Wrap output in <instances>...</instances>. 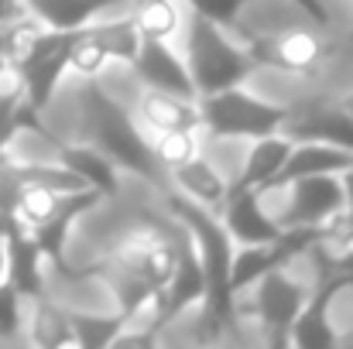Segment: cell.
Segmentation results:
<instances>
[{"mask_svg": "<svg viewBox=\"0 0 353 349\" xmlns=\"http://www.w3.org/2000/svg\"><path fill=\"white\" fill-rule=\"evenodd\" d=\"M350 339H353V336H350Z\"/></svg>", "mask_w": 353, "mask_h": 349, "instance_id": "cell-31", "label": "cell"}, {"mask_svg": "<svg viewBox=\"0 0 353 349\" xmlns=\"http://www.w3.org/2000/svg\"><path fill=\"white\" fill-rule=\"evenodd\" d=\"M179 52L185 59L196 96L220 93V89H230V86H247L261 72L257 62L250 59V52L240 45V38L230 28H223V24H216V21L196 14V10L189 17V28H185Z\"/></svg>", "mask_w": 353, "mask_h": 349, "instance_id": "cell-4", "label": "cell"}, {"mask_svg": "<svg viewBox=\"0 0 353 349\" xmlns=\"http://www.w3.org/2000/svg\"><path fill=\"white\" fill-rule=\"evenodd\" d=\"M45 31H48L45 21L34 17L31 10H21V14L0 21V55L10 65V72L38 48V41L45 38Z\"/></svg>", "mask_w": 353, "mask_h": 349, "instance_id": "cell-21", "label": "cell"}, {"mask_svg": "<svg viewBox=\"0 0 353 349\" xmlns=\"http://www.w3.org/2000/svg\"><path fill=\"white\" fill-rule=\"evenodd\" d=\"M31 120H38V114L24 107V100L17 93V83L14 86H3L0 89V151H7L10 140L17 137V130L28 127Z\"/></svg>", "mask_w": 353, "mask_h": 349, "instance_id": "cell-23", "label": "cell"}, {"mask_svg": "<svg viewBox=\"0 0 353 349\" xmlns=\"http://www.w3.org/2000/svg\"><path fill=\"white\" fill-rule=\"evenodd\" d=\"M292 154V137L274 130V134H264V137H254L243 144V154H240V168H236L234 182L236 189H268L278 182L285 161Z\"/></svg>", "mask_w": 353, "mask_h": 349, "instance_id": "cell-14", "label": "cell"}, {"mask_svg": "<svg viewBox=\"0 0 353 349\" xmlns=\"http://www.w3.org/2000/svg\"><path fill=\"white\" fill-rule=\"evenodd\" d=\"M288 3H292L302 17H309V21L330 28V21H326V3H323V0H288Z\"/></svg>", "mask_w": 353, "mask_h": 349, "instance_id": "cell-27", "label": "cell"}, {"mask_svg": "<svg viewBox=\"0 0 353 349\" xmlns=\"http://www.w3.org/2000/svg\"><path fill=\"white\" fill-rule=\"evenodd\" d=\"M312 284H316V243L295 260L261 274L257 281L236 291L230 332L236 336V329H243L247 332L243 339L288 346V332L295 319L302 315L312 295Z\"/></svg>", "mask_w": 353, "mask_h": 349, "instance_id": "cell-2", "label": "cell"}, {"mask_svg": "<svg viewBox=\"0 0 353 349\" xmlns=\"http://www.w3.org/2000/svg\"><path fill=\"white\" fill-rule=\"evenodd\" d=\"M28 346H45V349H79L76 346V329H72V312L69 305H62L55 295L41 291L31 295L24 302V339Z\"/></svg>", "mask_w": 353, "mask_h": 349, "instance_id": "cell-13", "label": "cell"}, {"mask_svg": "<svg viewBox=\"0 0 353 349\" xmlns=\"http://www.w3.org/2000/svg\"><path fill=\"white\" fill-rule=\"evenodd\" d=\"M7 281V236H0V284Z\"/></svg>", "mask_w": 353, "mask_h": 349, "instance_id": "cell-29", "label": "cell"}, {"mask_svg": "<svg viewBox=\"0 0 353 349\" xmlns=\"http://www.w3.org/2000/svg\"><path fill=\"white\" fill-rule=\"evenodd\" d=\"M281 134L292 140H319V144H336L353 151V116L340 107L336 96H302L288 103V116Z\"/></svg>", "mask_w": 353, "mask_h": 349, "instance_id": "cell-8", "label": "cell"}, {"mask_svg": "<svg viewBox=\"0 0 353 349\" xmlns=\"http://www.w3.org/2000/svg\"><path fill=\"white\" fill-rule=\"evenodd\" d=\"M76 89V137L69 140H83L93 144L97 151H103L130 182H141L154 192L165 189V171L158 168L154 154H151V140L148 134L134 123V116L127 110V103L117 100V93H110L103 83H79V79H65Z\"/></svg>", "mask_w": 353, "mask_h": 349, "instance_id": "cell-1", "label": "cell"}, {"mask_svg": "<svg viewBox=\"0 0 353 349\" xmlns=\"http://www.w3.org/2000/svg\"><path fill=\"white\" fill-rule=\"evenodd\" d=\"M24 10H31L34 17L45 21V28L55 31H72L90 24L93 17L107 14V10H120L130 0H21Z\"/></svg>", "mask_w": 353, "mask_h": 349, "instance_id": "cell-19", "label": "cell"}, {"mask_svg": "<svg viewBox=\"0 0 353 349\" xmlns=\"http://www.w3.org/2000/svg\"><path fill=\"white\" fill-rule=\"evenodd\" d=\"M261 202L281 230H326L343 213L340 175H302L261 189Z\"/></svg>", "mask_w": 353, "mask_h": 349, "instance_id": "cell-6", "label": "cell"}, {"mask_svg": "<svg viewBox=\"0 0 353 349\" xmlns=\"http://www.w3.org/2000/svg\"><path fill=\"white\" fill-rule=\"evenodd\" d=\"M185 3H189L196 14H203V17L223 24V28H230V24H236V21L243 17V10H247L254 0H185Z\"/></svg>", "mask_w": 353, "mask_h": 349, "instance_id": "cell-25", "label": "cell"}, {"mask_svg": "<svg viewBox=\"0 0 353 349\" xmlns=\"http://www.w3.org/2000/svg\"><path fill=\"white\" fill-rule=\"evenodd\" d=\"M151 154L158 161L161 171L168 168H179L185 165L189 158L203 154V144H206V134L203 127H185V130H161V134H151Z\"/></svg>", "mask_w": 353, "mask_h": 349, "instance_id": "cell-22", "label": "cell"}, {"mask_svg": "<svg viewBox=\"0 0 353 349\" xmlns=\"http://www.w3.org/2000/svg\"><path fill=\"white\" fill-rule=\"evenodd\" d=\"M110 69H114V62H110V55L103 52V45L93 38L90 24L72 28V31H69V52H65V79L100 83Z\"/></svg>", "mask_w": 353, "mask_h": 349, "instance_id": "cell-20", "label": "cell"}, {"mask_svg": "<svg viewBox=\"0 0 353 349\" xmlns=\"http://www.w3.org/2000/svg\"><path fill=\"white\" fill-rule=\"evenodd\" d=\"M323 253H326V250H323ZM326 264H330V267H333L343 281H350V284H353V236L343 243V246H340V250L326 253Z\"/></svg>", "mask_w": 353, "mask_h": 349, "instance_id": "cell-26", "label": "cell"}, {"mask_svg": "<svg viewBox=\"0 0 353 349\" xmlns=\"http://www.w3.org/2000/svg\"><path fill=\"white\" fill-rule=\"evenodd\" d=\"M21 10H24L21 0H0V21H7V17H14V14H21Z\"/></svg>", "mask_w": 353, "mask_h": 349, "instance_id": "cell-28", "label": "cell"}, {"mask_svg": "<svg viewBox=\"0 0 353 349\" xmlns=\"http://www.w3.org/2000/svg\"><path fill=\"white\" fill-rule=\"evenodd\" d=\"M240 45L250 52V59L257 62V69L278 72V76H295V79H316L330 59H333V38L326 24H316L309 17H299L278 31H261L247 21L230 24Z\"/></svg>", "mask_w": 353, "mask_h": 349, "instance_id": "cell-3", "label": "cell"}, {"mask_svg": "<svg viewBox=\"0 0 353 349\" xmlns=\"http://www.w3.org/2000/svg\"><path fill=\"white\" fill-rule=\"evenodd\" d=\"M7 158H10V154H7V151H0V168L7 165Z\"/></svg>", "mask_w": 353, "mask_h": 349, "instance_id": "cell-30", "label": "cell"}, {"mask_svg": "<svg viewBox=\"0 0 353 349\" xmlns=\"http://www.w3.org/2000/svg\"><path fill=\"white\" fill-rule=\"evenodd\" d=\"M65 52H69V31H55L48 28L45 38L38 41V48L14 69V83H17V93L24 100L28 110L41 116L55 96L62 93V83H65Z\"/></svg>", "mask_w": 353, "mask_h": 349, "instance_id": "cell-7", "label": "cell"}, {"mask_svg": "<svg viewBox=\"0 0 353 349\" xmlns=\"http://www.w3.org/2000/svg\"><path fill=\"white\" fill-rule=\"evenodd\" d=\"M353 165V151L319 140H292V154L278 175V182H292L302 175H340ZM274 182V185H278Z\"/></svg>", "mask_w": 353, "mask_h": 349, "instance_id": "cell-18", "label": "cell"}, {"mask_svg": "<svg viewBox=\"0 0 353 349\" xmlns=\"http://www.w3.org/2000/svg\"><path fill=\"white\" fill-rule=\"evenodd\" d=\"M59 158L65 168H72L93 192H100L103 199H120L123 195V185L130 182L117 165L97 151L93 144H83V140H62L59 144Z\"/></svg>", "mask_w": 353, "mask_h": 349, "instance_id": "cell-16", "label": "cell"}, {"mask_svg": "<svg viewBox=\"0 0 353 349\" xmlns=\"http://www.w3.org/2000/svg\"><path fill=\"white\" fill-rule=\"evenodd\" d=\"M127 14H130V21H134V28H137L141 38H151V41H165V45L182 48V38H185L192 7L185 0H130L127 3Z\"/></svg>", "mask_w": 353, "mask_h": 349, "instance_id": "cell-15", "label": "cell"}, {"mask_svg": "<svg viewBox=\"0 0 353 349\" xmlns=\"http://www.w3.org/2000/svg\"><path fill=\"white\" fill-rule=\"evenodd\" d=\"M24 295L14 284H0V346L24 339Z\"/></svg>", "mask_w": 353, "mask_h": 349, "instance_id": "cell-24", "label": "cell"}, {"mask_svg": "<svg viewBox=\"0 0 353 349\" xmlns=\"http://www.w3.org/2000/svg\"><path fill=\"white\" fill-rule=\"evenodd\" d=\"M288 103L257 96L247 86H230L199 96V127L210 140H254L285 127Z\"/></svg>", "mask_w": 353, "mask_h": 349, "instance_id": "cell-5", "label": "cell"}, {"mask_svg": "<svg viewBox=\"0 0 353 349\" xmlns=\"http://www.w3.org/2000/svg\"><path fill=\"white\" fill-rule=\"evenodd\" d=\"M165 189L196 202V206H203V209H210V213H220V206L230 192V178L223 175V168L210 158V151L203 144V154H196L185 165L165 171Z\"/></svg>", "mask_w": 353, "mask_h": 349, "instance_id": "cell-11", "label": "cell"}, {"mask_svg": "<svg viewBox=\"0 0 353 349\" xmlns=\"http://www.w3.org/2000/svg\"><path fill=\"white\" fill-rule=\"evenodd\" d=\"M48 257L24 230L7 236V284H14L24 298L48 291Z\"/></svg>", "mask_w": 353, "mask_h": 349, "instance_id": "cell-17", "label": "cell"}, {"mask_svg": "<svg viewBox=\"0 0 353 349\" xmlns=\"http://www.w3.org/2000/svg\"><path fill=\"white\" fill-rule=\"evenodd\" d=\"M223 233L230 236L234 246H247V243H268L274 236H281V226L271 220V213L261 202L257 189H236L230 185L220 213H216Z\"/></svg>", "mask_w": 353, "mask_h": 349, "instance_id": "cell-10", "label": "cell"}, {"mask_svg": "<svg viewBox=\"0 0 353 349\" xmlns=\"http://www.w3.org/2000/svg\"><path fill=\"white\" fill-rule=\"evenodd\" d=\"M127 110H130L134 123L148 137L151 134H161V130L199 127V96H182V93L144 86V83H134V93L127 100Z\"/></svg>", "mask_w": 353, "mask_h": 349, "instance_id": "cell-9", "label": "cell"}, {"mask_svg": "<svg viewBox=\"0 0 353 349\" xmlns=\"http://www.w3.org/2000/svg\"><path fill=\"white\" fill-rule=\"evenodd\" d=\"M127 72H130L134 83L158 86V89H172V93H182V96H196L192 79H189V69H185V59H182V52H179L175 45L141 38L137 55L130 59Z\"/></svg>", "mask_w": 353, "mask_h": 349, "instance_id": "cell-12", "label": "cell"}]
</instances>
